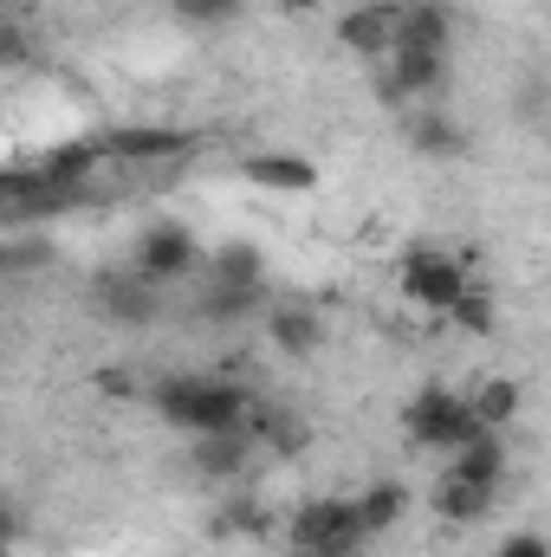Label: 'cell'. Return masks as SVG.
<instances>
[{
	"label": "cell",
	"mask_w": 551,
	"mask_h": 557,
	"mask_svg": "<svg viewBox=\"0 0 551 557\" xmlns=\"http://www.w3.org/2000/svg\"><path fill=\"white\" fill-rule=\"evenodd\" d=\"M357 512H364V532L383 539V532H396V525L409 519V486H403V480H370V486L357 493Z\"/></svg>",
	"instance_id": "20"
},
{
	"label": "cell",
	"mask_w": 551,
	"mask_h": 557,
	"mask_svg": "<svg viewBox=\"0 0 551 557\" xmlns=\"http://www.w3.org/2000/svg\"><path fill=\"white\" fill-rule=\"evenodd\" d=\"M448 473H461V480H474V486H493V493H500V480L513 473V447H506V434L480 428L461 454H448Z\"/></svg>",
	"instance_id": "15"
},
{
	"label": "cell",
	"mask_w": 551,
	"mask_h": 557,
	"mask_svg": "<svg viewBox=\"0 0 551 557\" xmlns=\"http://www.w3.org/2000/svg\"><path fill=\"white\" fill-rule=\"evenodd\" d=\"M105 162H111V156H105V137H72V143H52V149L39 156V175L59 182V188H91V175H98Z\"/></svg>",
	"instance_id": "13"
},
{
	"label": "cell",
	"mask_w": 551,
	"mask_h": 557,
	"mask_svg": "<svg viewBox=\"0 0 551 557\" xmlns=\"http://www.w3.org/2000/svg\"><path fill=\"white\" fill-rule=\"evenodd\" d=\"M474 434H480L474 403L461 389H448V383H421L403 403V441L421 447V454H461Z\"/></svg>",
	"instance_id": "3"
},
{
	"label": "cell",
	"mask_w": 551,
	"mask_h": 557,
	"mask_svg": "<svg viewBox=\"0 0 551 557\" xmlns=\"http://www.w3.org/2000/svg\"><path fill=\"white\" fill-rule=\"evenodd\" d=\"M467 403H474V416H480V428L506 434V428L519 421V409H526V389H519V376H480Z\"/></svg>",
	"instance_id": "18"
},
{
	"label": "cell",
	"mask_w": 551,
	"mask_h": 557,
	"mask_svg": "<svg viewBox=\"0 0 551 557\" xmlns=\"http://www.w3.org/2000/svg\"><path fill=\"white\" fill-rule=\"evenodd\" d=\"M215 539H273V512H267L254 493H234V499L215 512Z\"/></svg>",
	"instance_id": "22"
},
{
	"label": "cell",
	"mask_w": 551,
	"mask_h": 557,
	"mask_svg": "<svg viewBox=\"0 0 551 557\" xmlns=\"http://www.w3.org/2000/svg\"><path fill=\"white\" fill-rule=\"evenodd\" d=\"M370 532H364V512H357V493H318V499H298L292 519H285V552H311V557H364Z\"/></svg>",
	"instance_id": "2"
},
{
	"label": "cell",
	"mask_w": 551,
	"mask_h": 557,
	"mask_svg": "<svg viewBox=\"0 0 551 557\" xmlns=\"http://www.w3.org/2000/svg\"><path fill=\"white\" fill-rule=\"evenodd\" d=\"M493 486H474V480H461V473H441L434 480V512L448 519V525H480L487 512H493Z\"/></svg>",
	"instance_id": "17"
},
{
	"label": "cell",
	"mask_w": 551,
	"mask_h": 557,
	"mask_svg": "<svg viewBox=\"0 0 551 557\" xmlns=\"http://www.w3.org/2000/svg\"><path fill=\"white\" fill-rule=\"evenodd\" d=\"M383 91L403 98V104H421V98L448 91V52H390Z\"/></svg>",
	"instance_id": "11"
},
{
	"label": "cell",
	"mask_w": 551,
	"mask_h": 557,
	"mask_svg": "<svg viewBox=\"0 0 551 557\" xmlns=\"http://www.w3.org/2000/svg\"><path fill=\"white\" fill-rule=\"evenodd\" d=\"M396 26H403V0H357L338 20V46L357 59H390L396 52Z\"/></svg>",
	"instance_id": "6"
},
{
	"label": "cell",
	"mask_w": 551,
	"mask_h": 557,
	"mask_svg": "<svg viewBox=\"0 0 551 557\" xmlns=\"http://www.w3.org/2000/svg\"><path fill=\"white\" fill-rule=\"evenodd\" d=\"M188 131H175V124H118V131H105V156L111 162H137V169H156V162H175V156H188Z\"/></svg>",
	"instance_id": "8"
},
{
	"label": "cell",
	"mask_w": 551,
	"mask_h": 557,
	"mask_svg": "<svg viewBox=\"0 0 551 557\" xmlns=\"http://www.w3.org/2000/svg\"><path fill=\"white\" fill-rule=\"evenodd\" d=\"M260 298H267V285H201V318L208 324H254V318H267Z\"/></svg>",
	"instance_id": "21"
},
{
	"label": "cell",
	"mask_w": 551,
	"mask_h": 557,
	"mask_svg": "<svg viewBox=\"0 0 551 557\" xmlns=\"http://www.w3.org/2000/svg\"><path fill=\"white\" fill-rule=\"evenodd\" d=\"M201 273H208V285H267V253L254 240H221Z\"/></svg>",
	"instance_id": "19"
},
{
	"label": "cell",
	"mask_w": 551,
	"mask_h": 557,
	"mask_svg": "<svg viewBox=\"0 0 551 557\" xmlns=\"http://www.w3.org/2000/svg\"><path fill=\"white\" fill-rule=\"evenodd\" d=\"M409 149L415 156H428V162H454V156H467L474 137H467V124L461 117H448V111H409Z\"/></svg>",
	"instance_id": "16"
},
{
	"label": "cell",
	"mask_w": 551,
	"mask_h": 557,
	"mask_svg": "<svg viewBox=\"0 0 551 557\" xmlns=\"http://www.w3.org/2000/svg\"><path fill=\"white\" fill-rule=\"evenodd\" d=\"M260 331H267V344H273L279 357H292V363L318 357V344H325V318L311 305H267Z\"/></svg>",
	"instance_id": "10"
},
{
	"label": "cell",
	"mask_w": 551,
	"mask_h": 557,
	"mask_svg": "<svg viewBox=\"0 0 551 557\" xmlns=\"http://www.w3.org/2000/svg\"><path fill=\"white\" fill-rule=\"evenodd\" d=\"M91 383H98V396H111V403H124V396H137V376H131L124 363H105V370H98Z\"/></svg>",
	"instance_id": "25"
},
{
	"label": "cell",
	"mask_w": 551,
	"mask_h": 557,
	"mask_svg": "<svg viewBox=\"0 0 551 557\" xmlns=\"http://www.w3.org/2000/svg\"><path fill=\"white\" fill-rule=\"evenodd\" d=\"M454 46V7L448 0H403L396 52H448Z\"/></svg>",
	"instance_id": "12"
},
{
	"label": "cell",
	"mask_w": 551,
	"mask_h": 557,
	"mask_svg": "<svg viewBox=\"0 0 551 557\" xmlns=\"http://www.w3.org/2000/svg\"><path fill=\"white\" fill-rule=\"evenodd\" d=\"M169 13L182 26H195V33H221V26H234L247 13V0H169Z\"/></svg>",
	"instance_id": "24"
},
{
	"label": "cell",
	"mask_w": 551,
	"mask_h": 557,
	"mask_svg": "<svg viewBox=\"0 0 551 557\" xmlns=\"http://www.w3.org/2000/svg\"><path fill=\"white\" fill-rule=\"evenodd\" d=\"M448 324H454L461 337H493V331H500V305H493V292L474 278V285H467V298L448 311Z\"/></svg>",
	"instance_id": "23"
},
{
	"label": "cell",
	"mask_w": 551,
	"mask_h": 557,
	"mask_svg": "<svg viewBox=\"0 0 551 557\" xmlns=\"http://www.w3.org/2000/svg\"><path fill=\"white\" fill-rule=\"evenodd\" d=\"M208 267L201 240L182 227V221H149L137 234V253H131V273H143L149 285H175V278H195Z\"/></svg>",
	"instance_id": "5"
},
{
	"label": "cell",
	"mask_w": 551,
	"mask_h": 557,
	"mask_svg": "<svg viewBox=\"0 0 551 557\" xmlns=\"http://www.w3.org/2000/svg\"><path fill=\"white\" fill-rule=\"evenodd\" d=\"M241 175H247L254 188H273V195H311V188L325 182L318 162L298 156V149H254V156L241 162Z\"/></svg>",
	"instance_id": "9"
},
{
	"label": "cell",
	"mask_w": 551,
	"mask_h": 557,
	"mask_svg": "<svg viewBox=\"0 0 551 557\" xmlns=\"http://www.w3.org/2000/svg\"><path fill=\"white\" fill-rule=\"evenodd\" d=\"M467 285H474L467 260L448 253V247H409L403 267H396V292L409 298L415 311H434V318H448L467 298Z\"/></svg>",
	"instance_id": "4"
},
{
	"label": "cell",
	"mask_w": 551,
	"mask_h": 557,
	"mask_svg": "<svg viewBox=\"0 0 551 557\" xmlns=\"http://www.w3.org/2000/svg\"><path fill=\"white\" fill-rule=\"evenodd\" d=\"M285 557H311V552H285Z\"/></svg>",
	"instance_id": "28"
},
{
	"label": "cell",
	"mask_w": 551,
	"mask_h": 557,
	"mask_svg": "<svg viewBox=\"0 0 551 557\" xmlns=\"http://www.w3.org/2000/svg\"><path fill=\"white\" fill-rule=\"evenodd\" d=\"M149 409H156V421H169L182 434H234V428H247V416H254V396L241 383H228V376L169 370V376H156Z\"/></svg>",
	"instance_id": "1"
},
{
	"label": "cell",
	"mask_w": 551,
	"mask_h": 557,
	"mask_svg": "<svg viewBox=\"0 0 551 557\" xmlns=\"http://www.w3.org/2000/svg\"><path fill=\"white\" fill-rule=\"evenodd\" d=\"M254 454H260V441H254L247 428H234V434H188V467H195V480H208V486L241 480V473L254 467Z\"/></svg>",
	"instance_id": "7"
},
{
	"label": "cell",
	"mask_w": 551,
	"mask_h": 557,
	"mask_svg": "<svg viewBox=\"0 0 551 557\" xmlns=\"http://www.w3.org/2000/svg\"><path fill=\"white\" fill-rule=\"evenodd\" d=\"M98 311L111 324H149L162 311V285H149L143 273H118V278L98 285Z\"/></svg>",
	"instance_id": "14"
},
{
	"label": "cell",
	"mask_w": 551,
	"mask_h": 557,
	"mask_svg": "<svg viewBox=\"0 0 551 557\" xmlns=\"http://www.w3.org/2000/svg\"><path fill=\"white\" fill-rule=\"evenodd\" d=\"M493 557H551V539L546 532H513V539H500Z\"/></svg>",
	"instance_id": "26"
},
{
	"label": "cell",
	"mask_w": 551,
	"mask_h": 557,
	"mask_svg": "<svg viewBox=\"0 0 551 557\" xmlns=\"http://www.w3.org/2000/svg\"><path fill=\"white\" fill-rule=\"evenodd\" d=\"M279 13H298V20H305V13H318V7H325V0H273Z\"/></svg>",
	"instance_id": "27"
}]
</instances>
